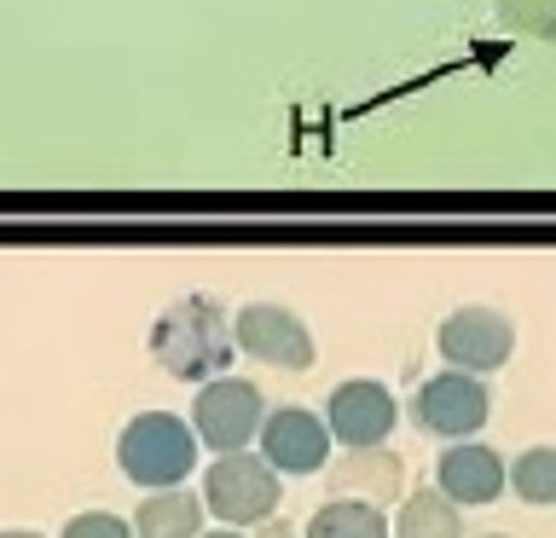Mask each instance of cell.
<instances>
[{
    "instance_id": "6da1fadb",
    "label": "cell",
    "mask_w": 556,
    "mask_h": 538,
    "mask_svg": "<svg viewBox=\"0 0 556 538\" xmlns=\"http://www.w3.org/2000/svg\"><path fill=\"white\" fill-rule=\"evenodd\" d=\"M232 312L215 295H180L151 319V359L180 382H208L232 371Z\"/></svg>"
},
{
    "instance_id": "7a4b0ae2",
    "label": "cell",
    "mask_w": 556,
    "mask_h": 538,
    "mask_svg": "<svg viewBox=\"0 0 556 538\" xmlns=\"http://www.w3.org/2000/svg\"><path fill=\"white\" fill-rule=\"evenodd\" d=\"M198 434L186 417L174 411H139L116 434V469L128 475L139 492H163V486H186V475L198 469Z\"/></svg>"
},
{
    "instance_id": "3957f363",
    "label": "cell",
    "mask_w": 556,
    "mask_h": 538,
    "mask_svg": "<svg viewBox=\"0 0 556 538\" xmlns=\"http://www.w3.org/2000/svg\"><path fill=\"white\" fill-rule=\"evenodd\" d=\"M278 469L261 458V451H220L215 463L203 469V510L220 521V527H261V521L278 515Z\"/></svg>"
},
{
    "instance_id": "277c9868",
    "label": "cell",
    "mask_w": 556,
    "mask_h": 538,
    "mask_svg": "<svg viewBox=\"0 0 556 538\" xmlns=\"http://www.w3.org/2000/svg\"><path fill=\"white\" fill-rule=\"evenodd\" d=\"M261 417H267V399L250 376H208L198 382V399H191V434H198V446H208L220 458V451H243L255 446V428Z\"/></svg>"
},
{
    "instance_id": "5b68a950",
    "label": "cell",
    "mask_w": 556,
    "mask_h": 538,
    "mask_svg": "<svg viewBox=\"0 0 556 538\" xmlns=\"http://www.w3.org/2000/svg\"><path fill=\"white\" fill-rule=\"evenodd\" d=\"M486 411H493L486 382L469 371H452V364L441 376L417 382V399H412V423L424 434H434V440H476Z\"/></svg>"
},
{
    "instance_id": "8992f818",
    "label": "cell",
    "mask_w": 556,
    "mask_h": 538,
    "mask_svg": "<svg viewBox=\"0 0 556 538\" xmlns=\"http://www.w3.org/2000/svg\"><path fill=\"white\" fill-rule=\"evenodd\" d=\"M434 342H441V359L452 364V371L486 376V371H504V364H510L516 324L504 319L498 307H458V312H446V319H441Z\"/></svg>"
},
{
    "instance_id": "52a82bcc",
    "label": "cell",
    "mask_w": 556,
    "mask_h": 538,
    "mask_svg": "<svg viewBox=\"0 0 556 538\" xmlns=\"http://www.w3.org/2000/svg\"><path fill=\"white\" fill-rule=\"evenodd\" d=\"M232 342H238V354L273 364V371H307V364H313V330L302 324V312H295V307H278V302L238 307Z\"/></svg>"
},
{
    "instance_id": "ba28073f",
    "label": "cell",
    "mask_w": 556,
    "mask_h": 538,
    "mask_svg": "<svg viewBox=\"0 0 556 538\" xmlns=\"http://www.w3.org/2000/svg\"><path fill=\"white\" fill-rule=\"evenodd\" d=\"M400 423V399L371 376H348L325 399V428L342 446H382Z\"/></svg>"
},
{
    "instance_id": "9c48e42d",
    "label": "cell",
    "mask_w": 556,
    "mask_h": 538,
    "mask_svg": "<svg viewBox=\"0 0 556 538\" xmlns=\"http://www.w3.org/2000/svg\"><path fill=\"white\" fill-rule=\"evenodd\" d=\"M255 446L278 475H319L325 458H330V428H325V417L307 411V406H278V411L261 417Z\"/></svg>"
},
{
    "instance_id": "30bf717a",
    "label": "cell",
    "mask_w": 556,
    "mask_h": 538,
    "mask_svg": "<svg viewBox=\"0 0 556 538\" xmlns=\"http://www.w3.org/2000/svg\"><path fill=\"white\" fill-rule=\"evenodd\" d=\"M434 486L458 503V510H481L504 492V458L481 440H452L434 463Z\"/></svg>"
},
{
    "instance_id": "8fae6325",
    "label": "cell",
    "mask_w": 556,
    "mask_h": 538,
    "mask_svg": "<svg viewBox=\"0 0 556 538\" xmlns=\"http://www.w3.org/2000/svg\"><path fill=\"white\" fill-rule=\"evenodd\" d=\"M400 458L394 451H382V446H348V458L330 469V492L337 498H365V503H389L400 492Z\"/></svg>"
},
{
    "instance_id": "7c38bea8",
    "label": "cell",
    "mask_w": 556,
    "mask_h": 538,
    "mask_svg": "<svg viewBox=\"0 0 556 538\" xmlns=\"http://www.w3.org/2000/svg\"><path fill=\"white\" fill-rule=\"evenodd\" d=\"M128 527H134V538H198L203 533V498L180 492V486H163V492L139 498Z\"/></svg>"
},
{
    "instance_id": "4fadbf2b",
    "label": "cell",
    "mask_w": 556,
    "mask_h": 538,
    "mask_svg": "<svg viewBox=\"0 0 556 538\" xmlns=\"http://www.w3.org/2000/svg\"><path fill=\"white\" fill-rule=\"evenodd\" d=\"M389 538H464V515L441 486H434V492L417 486V492L400 503V515L389 521Z\"/></svg>"
},
{
    "instance_id": "5bb4252c",
    "label": "cell",
    "mask_w": 556,
    "mask_h": 538,
    "mask_svg": "<svg viewBox=\"0 0 556 538\" xmlns=\"http://www.w3.org/2000/svg\"><path fill=\"white\" fill-rule=\"evenodd\" d=\"M302 538H389V515L365 498H325Z\"/></svg>"
},
{
    "instance_id": "9a60e30c",
    "label": "cell",
    "mask_w": 556,
    "mask_h": 538,
    "mask_svg": "<svg viewBox=\"0 0 556 538\" xmlns=\"http://www.w3.org/2000/svg\"><path fill=\"white\" fill-rule=\"evenodd\" d=\"M504 481H510V492H516L521 503L551 510V503H556V446L516 451V463H504Z\"/></svg>"
},
{
    "instance_id": "2e32d148",
    "label": "cell",
    "mask_w": 556,
    "mask_h": 538,
    "mask_svg": "<svg viewBox=\"0 0 556 538\" xmlns=\"http://www.w3.org/2000/svg\"><path fill=\"white\" fill-rule=\"evenodd\" d=\"M498 24L528 35V41H556V0H493Z\"/></svg>"
},
{
    "instance_id": "e0dca14e",
    "label": "cell",
    "mask_w": 556,
    "mask_h": 538,
    "mask_svg": "<svg viewBox=\"0 0 556 538\" xmlns=\"http://www.w3.org/2000/svg\"><path fill=\"white\" fill-rule=\"evenodd\" d=\"M59 538H134V527L122 515H111V510H81V515L64 521Z\"/></svg>"
},
{
    "instance_id": "ac0fdd59",
    "label": "cell",
    "mask_w": 556,
    "mask_h": 538,
    "mask_svg": "<svg viewBox=\"0 0 556 538\" xmlns=\"http://www.w3.org/2000/svg\"><path fill=\"white\" fill-rule=\"evenodd\" d=\"M255 538H302L295 527H285V521H261V533Z\"/></svg>"
},
{
    "instance_id": "d6986e66",
    "label": "cell",
    "mask_w": 556,
    "mask_h": 538,
    "mask_svg": "<svg viewBox=\"0 0 556 538\" xmlns=\"http://www.w3.org/2000/svg\"><path fill=\"white\" fill-rule=\"evenodd\" d=\"M198 538H243L238 527H215V533H198Z\"/></svg>"
},
{
    "instance_id": "ffe728a7",
    "label": "cell",
    "mask_w": 556,
    "mask_h": 538,
    "mask_svg": "<svg viewBox=\"0 0 556 538\" xmlns=\"http://www.w3.org/2000/svg\"><path fill=\"white\" fill-rule=\"evenodd\" d=\"M0 538H41V533H29V527H12V533H0Z\"/></svg>"
},
{
    "instance_id": "44dd1931",
    "label": "cell",
    "mask_w": 556,
    "mask_h": 538,
    "mask_svg": "<svg viewBox=\"0 0 556 538\" xmlns=\"http://www.w3.org/2000/svg\"><path fill=\"white\" fill-rule=\"evenodd\" d=\"M481 538H510V533H481Z\"/></svg>"
}]
</instances>
